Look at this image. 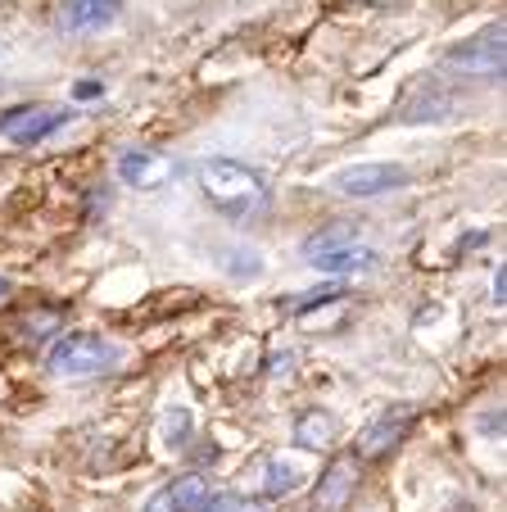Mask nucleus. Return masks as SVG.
I'll return each mask as SVG.
<instances>
[{"label": "nucleus", "instance_id": "18", "mask_svg": "<svg viewBox=\"0 0 507 512\" xmlns=\"http://www.w3.org/2000/svg\"><path fill=\"white\" fill-rule=\"evenodd\" d=\"M10 295H14V286L5 277H0V309H5V304H10Z\"/></svg>", "mask_w": 507, "mask_h": 512}, {"label": "nucleus", "instance_id": "5", "mask_svg": "<svg viewBox=\"0 0 507 512\" xmlns=\"http://www.w3.org/2000/svg\"><path fill=\"white\" fill-rule=\"evenodd\" d=\"M403 186H408V168L399 164H354L331 177V191L349 195V200H372V195L403 191Z\"/></svg>", "mask_w": 507, "mask_h": 512}, {"label": "nucleus", "instance_id": "15", "mask_svg": "<svg viewBox=\"0 0 507 512\" xmlns=\"http://www.w3.org/2000/svg\"><path fill=\"white\" fill-rule=\"evenodd\" d=\"M204 512H263V503L245 499V494H218V499L204 503Z\"/></svg>", "mask_w": 507, "mask_h": 512}, {"label": "nucleus", "instance_id": "1", "mask_svg": "<svg viewBox=\"0 0 507 512\" xmlns=\"http://www.w3.org/2000/svg\"><path fill=\"white\" fill-rule=\"evenodd\" d=\"M200 191L227 218H254L268 209V186L254 168L236 164V159H209L200 168Z\"/></svg>", "mask_w": 507, "mask_h": 512}, {"label": "nucleus", "instance_id": "17", "mask_svg": "<svg viewBox=\"0 0 507 512\" xmlns=\"http://www.w3.org/2000/svg\"><path fill=\"white\" fill-rule=\"evenodd\" d=\"M503 290H507V272H503V263H498V272H494V304L498 309H503V300H507Z\"/></svg>", "mask_w": 507, "mask_h": 512}, {"label": "nucleus", "instance_id": "7", "mask_svg": "<svg viewBox=\"0 0 507 512\" xmlns=\"http://www.w3.org/2000/svg\"><path fill=\"white\" fill-rule=\"evenodd\" d=\"M64 123H68V114L55 105L10 109V114H0V136H10L14 145H37V141H46L50 132H59Z\"/></svg>", "mask_w": 507, "mask_h": 512}, {"label": "nucleus", "instance_id": "8", "mask_svg": "<svg viewBox=\"0 0 507 512\" xmlns=\"http://www.w3.org/2000/svg\"><path fill=\"white\" fill-rule=\"evenodd\" d=\"M412 417H417V408H412V404H390L381 417H376V422L363 426V435H358V454H363V458H381L385 449H394L403 435H408Z\"/></svg>", "mask_w": 507, "mask_h": 512}, {"label": "nucleus", "instance_id": "3", "mask_svg": "<svg viewBox=\"0 0 507 512\" xmlns=\"http://www.w3.org/2000/svg\"><path fill=\"white\" fill-rule=\"evenodd\" d=\"M114 363H118V345L96 336V331H68V336L55 340V349H50V358H46V368L64 381L100 377V372H109Z\"/></svg>", "mask_w": 507, "mask_h": 512}, {"label": "nucleus", "instance_id": "12", "mask_svg": "<svg viewBox=\"0 0 507 512\" xmlns=\"http://www.w3.org/2000/svg\"><path fill=\"white\" fill-rule=\"evenodd\" d=\"M259 472H263L259 485L268 499H286V494H295L299 485H304V467L290 463V458H263Z\"/></svg>", "mask_w": 507, "mask_h": 512}, {"label": "nucleus", "instance_id": "16", "mask_svg": "<svg viewBox=\"0 0 507 512\" xmlns=\"http://www.w3.org/2000/svg\"><path fill=\"white\" fill-rule=\"evenodd\" d=\"M100 91H105V87H100V82H77V87H73V96H77V100H96Z\"/></svg>", "mask_w": 507, "mask_h": 512}, {"label": "nucleus", "instance_id": "10", "mask_svg": "<svg viewBox=\"0 0 507 512\" xmlns=\"http://www.w3.org/2000/svg\"><path fill=\"white\" fill-rule=\"evenodd\" d=\"M209 499H213L209 481H204L200 472H186V476H177L173 485H163L145 512H204V503Z\"/></svg>", "mask_w": 507, "mask_h": 512}, {"label": "nucleus", "instance_id": "13", "mask_svg": "<svg viewBox=\"0 0 507 512\" xmlns=\"http://www.w3.org/2000/svg\"><path fill=\"white\" fill-rule=\"evenodd\" d=\"M295 440L304 449H326L335 440V417L322 413V408H308V413L295 417Z\"/></svg>", "mask_w": 507, "mask_h": 512}, {"label": "nucleus", "instance_id": "6", "mask_svg": "<svg viewBox=\"0 0 507 512\" xmlns=\"http://www.w3.org/2000/svg\"><path fill=\"white\" fill-rule=\"evenodd\" d=\"M177 177V164L163 150H123V159H118V182L123 186H136V191H159V186H168Z\"/></svg>", "mask_w": 507, "mask_h": 512}, {"label": "nucleus", "instance_id": "4", "mask_svg": "<svg viewBox=\"0 0 507 512\" xmlns=\"http://www.w3.org/2000/svg\"><path fill=\"white\" fill-rule=\"evenodd\" d=\"M503 19L489 23V28H480L476 37L458 41V46H449V55H444V64L458 68V73H467V78H503Z\"/></svg>", "mask_w": 507, "mask_h": 512}, {"label": "nucleus", "instance_id": "2", "mask_svg": "<svg viewBox=\"0 0 507 512\" xmlns=\"http://www.w3.org/2000/svg\"><path fill=\"white\" fill-rule=\"evenodd\" d=\"M304 263L317 272H331V277H363V272L381 268V254L376 245L358 241L349 227H331V232H317L304 241Z\"/></svg>", "mask_w": 507, "mask_h": 512}, {"label": "nucleus", "instance_id": "14", "mask_svg": "<svg viewBox=\"0 0 507 512\" xmlns=\"http://www.w3.org/2000/svg\"><path fill=\"white\" fill-rule=\"evenodd\" d=\"M186 440H191V413L177 404V408H168V413H163V445H168V449H186Z\"/></svg>", "mask_w": 507, "mask_h": 512}, {"label": "nucleus", "instance_id": "9", "mask_svg": "<svg viewBox=\"0 0 507 512\" xmlns=\"http://www.w3.org/2000/svg\"><path fill=\"white\" fill-rule=\"evenodd\" d=\"M354 485H358V463L354 458H331L326 472L317 476L313 512H345V503L354 499Z\"/></svg>", "mask_w": 507, "mask_h": 512}, {"label": "nucleus", "instance_id": "11", "mask_svg": "<svg viewBox=\"0 0 507 512\" xmlns=\"http://www.w3.org/2000/svg\"><path fill=\"white\" fill-rule=\"evenodd\" d=\"M118 10H123V0H64L59 23L68 32H100L118 19Z\"/></svg>", "mask_w": 507, "mask_h": 512}]
</instances>
